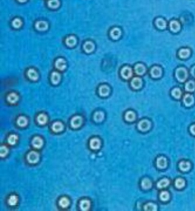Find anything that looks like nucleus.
I'll return each mask as SVG.
<instances>
[{
    "mask_svg": "<svg viewBox=\"0 0 195 211\" xmlns=\"http://www.w3.org/2000/svg\"><path fill=\"white\" fill-rule=\"evenodd\" d=\"M187 69L184 67H179L175 71V77L179 82H185L188 78Z\"/></svg>",
    "mask_w": 195,
    "mask_h": 211,
    "instance_id": "1",
    "label": "nucleus"
},
{
    "mask_svg": "<svg viewBox=\"0 0 195 211\" xmlns=\"http://www.w3.org/2000/svg\"><path fill=\"white\" fill-rule=\"evenodd\" d=\"M169 30L173 33H177L181 29V24L177 20H172L169 23Z\"/></svg>",
    "mask_w": 195,
    "mask_h": 211,
    "instance_id": "2",
    "label": "nucleus"
},
{
    "mask_svg": "<svg viewBox=\"0 0 195 211\" xmlns=\"http://www.w3.org/2000/svg\"><path fill=\"white\" fill-rule=\"evenodd\" d=\"M162 70L160 66H154L150 69V75L152 78H159L162 76Z\"/></svg>",
    "mask_w": 195,
    "mask_h": 211,
    "instance_id": "3",
    "label": "nucleus"
},
{
    "mask_svg": "<svg viewBox=\"0 0 195 211\" xmlns=\"http://www.w3.org/2000/svg\"><path fill=\"white\" fill-rule=\"evenodd\" d=\"M121 75L125 79L131 78L133 75L132 69L129 66L124 67L121 70Z\"/></svg>",
    "mask_w": 195,
    "mask_h": 211,
    "instance_id": "4",
    "label": "nucleus"
},
{
    "mask_svg": "<svg viewBox=\"0 0 195 211\" xmlns=\"http://www.w3.org/2000/svg\"><path fill=\"white\" fill-rule=\"evenodd\" d=\"M154 25L157 28L160 30H164L167 27V21L162 17L156 18L154 20Z\"/></svg>",
    "mask_w": 195,
    "mask_h": 211,
    "instance_id": "5",
    "label": "nucleus"
},
{
    "mask_svg": "<svg viewBox=\"0 0 195 211\" xmlns=\"http://www.w3.org/2000/svg\"><path fill=\"white\" fill-rule=\"evenodd\" d=\"M151 123L147 119H143L138 123V128L141 131H146L151 128Z\"/></svg>",
    "mask_w": 195,
    "mask_h": 211,
    "instance_id": "6",
    "label": "nucleus"
},
{
    "mask_svg": "<svg viewBox=\"0 0 195 211\" xmlns=\"http://www.w3.org/2000/svg\"><path fill=\"white\" fill-rule=\"evenodd\" d=\"M134 71L136 75L141 76L146 73V67L142 63H138L134 66Z\"/></svg>",
    "mask_w": 195,
    "mask_h": 211,
    "instance_id": "7",
    "label": "nucleus"
},
{
    "mask_svg": "<svg viewBox=\"0 0 195 211\" xmlns=\"http://www.w3.org/2000/svg\"><path fill=\"white\" fill-rule=\"evenodd\" d=\"M182 101H183V103L184 104L185 106H186L187 107H189V106H191L192 105H193V104L194 103V102H195V99H194V96L192 95V94H186L183 96Z\"/></svg>",
    "mask_w": 195,
    "mask_h": 211,
    "instance_id": "8",
    "label": "nucleus"
},
{
    "mask_svg": "<svg viewBox=\"0 0 195 211\" xmlns=\"http://www.w3.org/2000/svg\"><path fill=\"white\" fill-rule=\"evenodd\" d=\"M28 162L30 163H35L39 160V154L37 152L32 151L28 153L27 156Z\"/></svg>",
    "mask_w": 195,
    "mask_h": 211,
    "instance_id": "9",
    "label": "nucleus"
},
{
    "mask_svg": "<svg viewBox=\"0 0 195 211\" xmlns=\"http://www.w3.org/2000/svg\"><path fill=\"white\" fill-rule=\"evenodd\" d=\"M131 84L133 89H138L142 87L143 81L141 78H140L139 77H134L132 79Z\"/></svg>",
    "mask_w": 195,
    "mask_h": 211,
    "instance_id": "10",
    "label": "nucleus"
},
{
    "mask_svg": "<svg viewBox=\"0 0 195 211\" xmlns=\"http://www.w3.org/2000/svg\"><path fill=\"white\" fill-rule=\"evenodd\" d=\"M191 54V50L187 48L180 49L178 52V56L181 59H186L188 58Z\"/></svg>",
    "mask_w": 195,
    "mask_h": 211,
    "instance_id": "11",
    "label": "nucleus"
},
{
    "mask_svg": "<svg viewBox=\"0 0 195 211\" xmlns=\"http://www.w3.org/2000/svg\"><path fill=\"white\" fill-rule=\"evenodd\" d=\"M83 119L80 116H76L71 120V126L73 128H78L82 125Z\"/></svg>",
    "mask_w": 195,
    "mask_h": 211,
    "instance_id": "12",
    "label": "nucleus"
},
{
    "mask_svg": "<svg viewBox=\"0 0 195 211\" xmlns=\"http://www.w3.org/2000/svg\"><path fill=\"white\" fill-rule=\"evenodd\" d=\"M156 165L160 169H164L167 165V161L164 157H159L156 161Z\"/></svg>",
    "mask_w": 195,
    "mask_h": 211,
    "instance_id": "13",
    "label": "nucleus"
},
{
    "mask_svg": "<svg viewBox=\"0 0 195 211\" xmlns=\"http://www.w3.org/2000/svg\"><path fill=\"white\" fill-rule=\"evenodd\" d=\"M35 27L37 30H38L40 31H45L48 29V25L47 22L45 21H39L35 23Z\"/></svg>",
    "mask_w": 195,
    "mask_h": 211,
    "instance_id": "14",
    "label": "nucleus"
},
{
    "mask_svg": "<svg viewBox=\"0 0 195 211\" xmlns=\"http://www.w3.org/2000/svg\"><path fill=\"white\" fill-rule=\"evenodd\" d=\"M121 34V31L118 28H114L111 31L110 35L112 38L114 40H117L120 37Z\"/></svg>",
    "mask_w": 195,
    "mask_h": 211,
    "instance_id": "15",
    "label": "nucleus"
},
{
    "mask_svg": "<svg viewBox=\"0 0 195 211\" xmlns=\"http://www.w3.org/2000/svg\"><path fill=\"white\" fill-rule=\"evenodd\" d=\"M99 94L102 96H106L108 95L110 92V89L108 86L106 85H102L100 87L99 89Z\"/></svg>",
    "mask_w": 195,
    "mask_h": 211,
    "instance_id": "16",
    "label": "nucleus"
},
{
    "mask_svg": "<svg viewBox=\"0 0 195 211\" xmlns=\"http://www.w3.org/2000/svg\"><path fill=\"white\" fill-rule=\"evenodd\" d=\"M100 145H101L100 141L96 138L92 139L90 141V147L91 149L93 150L98 149L100 147Z\"/></svg>",
    "mask_w": 195,
    "mask_h": 211,
    "instance_id": "17",
    "label": "nucleus"
},
{
    "mask_svg": "<svg viewBox=\"0 0 195 211\" xmlns=\"http://www.w3.org/2000/svg\"><path fill=\"white\" fill-rule=\"evenodd\" d=\"M185 89L188 92H194L195 90V82L189 80L185 84Z\"/></svg>",
    "mask_w": 195,
    "mask_h": 211,
    "instance_id": "18",
    "label": "nucleus"
},
{
    "mask_svg": "<svg viewBox=\"0 0 195 211\" xmlns=\"http://www.w3.org/2000/svg\"><path fill=\"white\" fill-rule=\"evenodd\" d=\"M83 48L86 52L90 53L94 50L95 45L92 42L89 41H86L85 42L83 45Z\"/></svg>",
    "mask_w": 195,
    "mask_h": 211,
    "instance_id": "19",
    "label": "nucleus"
},
{
    "mask_svg": "<svg viewBox=\"0 0 195 211\" xmlns=\"http://www.w3.org/2000/svg\"><path fill=\"white\" fill-rule=\"evenodd\" d=\"M55 66L58 69L63 71L66 68V63L65 61L61 58L58 59L55 63Z\"/></svg>",
    "mask_w": 195,
    "mask_h": 211,
    "instance_id": "20",
    "label": "nucleus"
},
{
    "mask_svg": "<svg viewBox=\"0 0 195 211\" xmlns=\"http://www.w3.org/2000/svg\"><path fill=\"white\" fill-rule=\"evenodd\" d=\"M32 145L35 148L39 149L43 145V141L42 139L39 136L35 137L32 140Z\"/></svg>",
    "mask_w": 195,
    "mask_h": 211,
    "instance_id": "21",
    "label": "nucleus"
},
{
    "mask_svg": "<svg viewBox=\"0 0 195 211\" xmlns=\"http://www.w3.org/2000/svg\"><path fill=\"white\" fill-rule=\"evenodd\" d=\"M141 187L144 189H150L152 187V182L151 181L147 178H145L144 179H143V180L141 181Z\"/></svg>",
    "mask_w": 195,
    "mask_h": 211,
    "instance_id": "22",
    "label": "nucleus"
},
{
    "mask_svg": "<svg viewBox=\"0 0 195 211\" xmlns=\"http://www.w3.org/2000/svg\"><path fill=\"white\" fill-rule=\"evenodd\" d=\"M61 79V76L57 72H53L51 75V81L54 84H58Z\"/></svg>",
    "mask_w": 195,
    "mask_h": 211,
    "instance_id": "23",
    "label": "nucleus"
},
{
    "mask_svg": "<svg viewBox=\"0 0 195 211\" xmlns=\"http://www.w3.org/2000/svg\"><path fill=\"white\" fill-rule=\"evenodd\" d=\"M179 168L182 171H188L191 168V163L187 161H182L179 163Z\"/></svg>",
    "mask_w": 195,
    "mask_h": 211,
    "instance_id": "24",
    "label": "nucleus"
},
{
    "mask_svg": "<svg viewBox=\"0 0 195 211\" xmlns=\"http://www.w3.org/2000/svg\"><path fill=\"white\" fill-rule=\"evenodd\" d=\"M125 118L128 122H133L136 119V114L132 111H128L126 113Z\"/></svg>",
    "mask_w": 195,
    "mask_h": 211,
    "instance_id": "25",
    "label": "nucleus"
},
{
    "mask_svg": "<svg viewBox=\"0 0 195 211\" xmlns=\"http://www.w3.org/2000/svg\"><path fill=\"white\" fill-rule=\"evenodd\" d=\"M171 95L175 99H179L182 96V91L179 88H174L171 91Z\"/></svg>",
    "mask_w": 195,
    "mask_h": 211,
    "instance_id": "26",
    "label": "nucleus"
},
{
    "mask_svg": "<svg viewBox=\"0 0 195 211\" xmlns=\"http://www.w3.org/2000/svg\"><path fill=\"white\" fill-rule=\"evenodd\" d=\"M80 207L81 210L87 211L90 207V202L88 200H83L80 202Z\"/></svg>",
    "mask_w": 195,
    "mask_h": 211,
    "instance_id": "27",
    "label": "nucleus"
},
{
    "mask_svg": "<svg viewBox=\"0 0 195 211\" xmlns=\"http://www.w3.org/2000/svg\"><path fill=\"white\" fill-rule=\"evenodd\" d=\"M65 42L68 46L70 47H73L76 44V39L75 38V36H69L66 38V39L65 40Z\"/></svg>",
    "mask_w": 195,
    "mask_h": 211,
    "instance_id": "28",
    "label": "nucleus"
},
{
    "mask_svg": "<svg viewBox=\"0 0 195 211\" xmlns=\"http://www.w3.org/2000/svg\"><path fill=\"white\" fill-rule=\"evenodd\" d=\"M28 77L33 81H36L38 79V74L33 69H29L27 72Z\"/></svg>",
    "mask_w": 195,
    "mask_h": 211,
    "instance_id": "29",
    "label": "nucleus"
},
{
    "mask_svg": "<svg viewBox=\"0 0 195 211\" xmlns=\"http://www.w3.org/2000/svg\"><path fill=\"white\" fill-rule=\"evenodd\" d=\"M169 180L167 178H164V179L161 180L157 183V186L159 188L161 189V188H164L167 187L169 185Z\"/></svg>",
    "mask_w": 195,
    "mask_h": 211,
    "instance_id": "30",
    "label": "nucleus"
},
{
    "mask_svg": "<svg viewBox=\"0 0 195 211\" xmlns=\"http://www.w3.org/2000/svg\"><path fill=\"white\" fill-rule=\"evenodd\" d=\"M52 129L55 132H60L61 131L63 130V124L60 122H56L54 123L52 125Z\"/></svg>",
    "mask_w": 195,
    "mask_h": 211,
    "instance_id": "31",
    "label": "nucleus"
},
{
    "mask_svg": "<svg viewBox=\"0 0 195 211\" xmlns=\"http://www.w3.org/2000/svg\"><path fill=\"white\" fill-rule=\"evenodd\" d=\"M7 101L10 103H14L16 102L18 99V96L15 93H10L8 95L7 97Z\"/></svg>",
    "mask_w": 195,
    "mask_h": 211,
    "instance_id": "32",
    "label": "nucleus"
},
{
    "mask_svg": "<svg viewBox=\"0 0 195 211\" xmlns=\"http://www.w3.org/2000/svg\"><path fill=\"white\" fill-rule=\"evenodd\" d=\"M104 114L102 111H98L95 114L93 118L96 122H99L103 121V119H104Z\"/></svg>",
    "mask_w": 195,
    "mask_h": 211,
    "instance_id": "33",
    "label": "nucleus"
},
{
    "mask_svg": "<svg viewBox=\"0 0 195 211\" xmlns=\"http://www.w3.org/2000/svg\"><path fill=\"white\" fill-rule=\"evenodd\" d=\"M17 124L20 127H25L28 124V120L25 116H20L17 119Z\"/></svg>",
    "mask_w": 195,
    "mask_h": 211,
    "instance_id": "34",
    "label": "nucleus"
},
{
    "mask_svg": "<svg viewBox=\"0 0 195 211\" xmlns=\"http://www.w3.org/2000/svg\"><path fill=\"white\" fill-rule=\"evenodd\" d=\"M37 122L39 123L40 124L44 125L47 122L48 118H47V116H45V114H40L39 116H37Z\"/></svg>",
    "mask_w": 195,
    "mask_h": 211,
    "instance_id": "35",
    "label": "nucleus"
},
{
    "mask_svg": "<svg viewBox=\"0 0 195 211\" xmlns=\"http://www.w3.org/2000/svg\"><path fill=\"white\" fill-rule=\"evenodd\" d=\"M144 209L146 211H156L157 210V206L153 203H149L144 205Z\"/></svg>",
    "mask_w": 195,
    "mask_h": 211,
    "instance_id": "36",
    "label": "nucleus"
},
{
    "mask_svg": "<svg viewBox=\"0 0 195 211\" xmlns=\"http://www.w3.org/2000/svg\"><path fill=\"white\" fill-rule=\"evenodd\" d=\"M48 5L49 7L52 9H56L59 7L60 2L58 0H49Z\"/></svg>",
    "mask_w": 195,
    "mask_h": 211,
    "instance_id": "37",
    "label": "nucleus"
},
{
    "mask_svg": "<svg viewBox=\"0 0 195 211\" xmlns=\"http://www.w3.org/2000/svg\"><path fill=\"white\" fill-rule=\"evenodd\" d=\"M175 186L179 189H181L182 188H183L185 185V181L182 178H177L175 182Z\"/></svg>",
    "mask_w": 195,
    "mask_h": 211,
    "instance_id": "38",
    "label": "nucleus"
},
{
    "mask_svg": "<svg viewBox=\"0 0 195 211\" xmlns=\"http://www.w3.org/2000/svg\"><path fill=\"white\" fill-rule=\"evenodd\" d=\"M59 204L63 208H66L69 205V201L67 198H61L59 201Z\"/></svg>",
    "mask_w": 195,
    "mask_h": 211,
    "instance_id": "39",
    "label": "nucleus"
},
{
    "mask_svg": "<svg viewBox=\"0 0 195 211\" xmlns=\"http://www.w3.org/2000/svg\"><path fill=\"white\" fill-rule=\"evenodd\" d=\"M160 198L161 201H168L169 198V194L167 191H162L161 192Z\"/></svg>",
    "mask_w": 195,
    "mask_h": 211,
    "instance_id": "40",
    "label": "nucleus"
},
{
    "mask_svg": "<svg viewBox=\"0 0 195 211\" xmlns=\"http://www.w3.org/2000/svg\"><path fill=\"white\" fill-rule=\"evenodd\" d=\"M17 140V136L14 134H12V135H10V136H9L8 139H7V141H8V143L12 145H14L16 141Z\"/></svg>",
    "mask_w": 195,
    "mask_h": 211,
    "instance_id": "41",
    "label": "nucleus"
},
{
    "mask_svg": "<svg viewBox=\"0 0 195 211\" xmlns=\"http://www.w3.org/2000/svg\"><path fill=\"white\" fill-rule=\"evenodd\" d=\"M18 198L17 196L14 195H12L8 200V203L10 205H15L17 203Z\"/></svg>",
    "mask_w": 195,
    "mask_h": 211,
    "instance_id": "42",
    "label": "nucleus"
},
{
    "mask_svg": "<svg viewBox=\"0 0 195 211\" xmlns=\"http://www.w3.org/2000/svg\"><path fill=\"white\" fill-rule=\"evenodd\" d=\"M21 25H22V22L19 19H15L14 20L12 21V25L13 27L16 28L20 27Z\"/></svg>",
    "mask_w": 195,
    "mask_h": 211,
    "instance_id": "43",
    "label": "nucleus"
},
{
    "mask_svg": "<svg viewBox=\"0 0 195 211\" xmlns=\"http://www.w3.org/2000/svg\"><path fill=\"white\" fill-rule=\"evenodd\" d=\"M8 153L7 148L5 146H2L0 149V154L2 157H5L7 156Z\"/></svg>",
    "mask_w": 195,
    "mask_h": 211,
    "instance_id": "44",
    "label": "nucleus"
},
{
    "mask_svg": "<svg viewBox=\"0 0 195 211\" xmlns=\"http://www.w3.org/2000/svg\"><path fill=\"white\" fill-rule=\"evenodd\" d=\"M191 72V75H192V76H193L194 78H195V66H194L190 71Z\"/></svg>",
    "mask_w": 195,
    "mask_h": 211,
    "instance_id": "45",
    "label": "nucleus"
},
{
    "mask_svg": "<svg viewBox=\"0 0 195 211\" xmlns=\"http://www.w3.org/2000/svg\"><path fill=\"white\" fill-rule=\"evenodd\" d=\"M190 131L192 134L195 136V125H193L190 127Z\"/></svg>",
    "mask_w": 195,
    "mask_h": 211,
    "instance_id": "46",
    "label": "nucleus"
},
{
    "mask_svg": "<svg viewBox=\"0 0 195 211\" xmlns=\"http://www.w3.org/2000/svg\"><path fill=\"white\" fill-rule=\"evenodd\" d=\"M20 2H25L27 0H18Z\"/></svg>",
    "mask_w": 195,
    "mask_h": 211,
    "instance_id": "47",
    "label": "nucleus"
}]
</instances>
